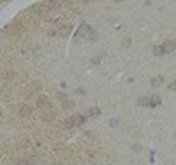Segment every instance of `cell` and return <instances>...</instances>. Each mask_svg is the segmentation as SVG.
Instances as JSON below:
<instances>
[{
  "mask_svg": "<svg viewBox=\"0 0 176 165\" xmlns=\"http://www.w3.org/2000/svg\"><path fill=\"white\" fill-rule=\"evenodd\" d=\"M114 2H118V3H120V2H125V0H114Z\"/></svg>",
  "mask_w": 176,
  "mask_h": 165,
  "instance_id": "cell-19",
  "label": "cell"
},
{
  "mask_svg": "<svg viewBox=\"0 0 176 165\" xmlns=\"http://www.w3.org/2000/svg\"><path fill=\"white\" fill-rule=\"evenodd\" d=\"M163 80H164V78H163L162 75H158V77H154L153 80H151V85H153V87H157V85H160V84L163 83Z\"/></svg>",
  "mask_w": 176,
  "mask_h": 165,
  "instance_id": "cell-9",
  "label": "cell"
},
{
  "mask_svg": "<svg viewBox=\"0 0 176 165\" xmlns=\"http://www.w3.org/2000/svg\"><path fill=\"white\" fill-rule=\"evenodd\" d=\"M47 6H49V11H59L60 9V3L57 0H50L47 3Z\"/></svg>",
  "mask_w": 176,
  "mask_h": 165,
  "instance_id": "cell-6",
  "label": "cell"
},
{
  "mask_svg": "<svg viewBox=\"0 0 176 165\" xmlns=\"http://www.w3.org/2000/svg\"><path fill=\"white\" fill-rule=\"evenodd\" d=\"M162 103V99L158 94H151L150 96V106H158Z\"/></svg>",
  "mask_w": 176,
  "mask_h": 165,
  "instance_id": "cell-5",
  "label": "cell"
},
{
  "mask_svg": "<svg viewBox=\"0 0 176 165\" xmlns=\"http://www.w3.org/2000/svg\"><path fill=\"white\" fill-rule=\"evenodd\" d=\"M141 149H143V147H141V144H134V146H132V150H141Z\"/></svg>",
  "mask_w": 176,
  "mask_h": 165,
  "instance_id": "cell-16",
  "label": "cell"
},
{
  "mask_svg": "<svg viewBox=\"0 0 176 165\" xmlns=\"http://www.w3.org/2000/svg\"><path fill=\"white\" fill-rule=\"evenodd\" d=\"M72 118H74V121H75V124H76V125H81V124L84 123V117H82V115H79V114L74 115Z\"/></svg>",
  "mask_w": 176,
  "mask_h": 165,
  "instance_id": "cell-14",
  "label": "cell"
},
{
  "mask_svg": "<svg viewBox=\"0 0 176 165\" xmlns=\"http://www.w3.org/2000/svg\"><path fill=\"white\" fill-rule=\"evenodd\" d=\"M63 125H65V128H74L76 124H75L74 118H72V117H69V118H66V119L63 121Z\"/></svg>",
  "mask_w": 176,
  "mask_h": 165,
  "instance_id": "cell-8",
  "label": "cell"
},
{
  "mask_svg": "<svg viewBox=\"0 0 176 165\" xmlns=\"http://www.w3.org/2000/svg\"><path fill=\"white\" fill-rule=\"evenodd\" d=\"M153 53H154L156 56H162V55L164 53L163 46H154V47H153Z\"/></svg>",
  "mask_w": 176,
  "mask_h": 165,
  "instance_id": "cell-11",
  "label": "cell"
},
{
  "mask_svg": "<svg viewBox=\"0 0 176 165\" xmlns=\"http://www.w3.org/2000/svg\"><path fill=\"white\" fill-rule=\"evenodd\" d=\"M100 114H101L100 108H91L90 111L87 112V115H88V117H93V118H95V117H100Z\"/></svg>",
  "mask_w": 176,
  "mask_h": 165,
  "instance_id": "cell-7",
  "label": "cell"
},
{
  "mask_svg": "<svg viewBox=\"0 0 176 165\" xmlns=\"http://www.w3.org/2000/svg\"><path fill=\"white\" fill-rule=\"evenodd\" d=\"M122 44L125 46V47H129V46H131V40H129V38H123V40H122Z\"/></svg>",
  "mask_w": 176,
  "mask_h": 165,
  "instance_id": "cell-15",
  "label": "cell"
},
{
  "mask_svg": "<svg viewBox=\"0 0 176 165\" xmlns=\"http://www.w3.org/2000/svg\"><path fill=\"white\" fill-rule=\"evenodd\" d=\"M31 114H32V109H31L28 105H22V106L19 108V117H22V118H28Z\"/></svg>",
  "mask_w": 176,
  "mask_h": 165,
  "instance_id": "cell-3",
  "label": "cell"
},
{
  "mask_svg": "<svg viewBox=\"0 0 176 165\" xmlns=\"http://www.w3.org/2000/svg\"><path fill=\"white\" fill-rule=\"evenodd\" d=\"M163 49H164V53H170L176 49V41H166L163 44Z\"/></svg>",
  "mask_w": 176,
  "mask_h": 165,
  "instance_id": "cell-4",
  "label": "cell"
},
{
  "mask_svg": "<svg viewBox=\"0 0 176 165\" xmlns=\"http://www.w3.org/2000/svg\"><path fill=\"white\" fill-rule=\"evenodd\" d=\"M169 89H172V90H175V89H176V80H175V81L169 85Z\"/></svg>",
  "mask_w": 176,
  "mask_h": 165,
  "instance_id": "cell-17",
  "label": "cell"
},
{
  "mask_svg": "<svg viewBox=\"0 0 176 165\" xmlns=\"http://www.w3.org/2000/svg\"><path fill=\"white\" fill-rule=\"evenodd\" d=\"M70 30H72V27H70V25H66V27H63V28H60V31H59V34H60V36H68V34L70 32Z\"/></svg>",
  "mask_w": 176,
  "mask_h": 165,
  "instance_id": "cell-13",
  "label": "cell"
},
{
  "mask_svg": "<svg viewBox=\"0 0 176 165\" xmlns=\"http://www.w3.org/2000/svg\"><path fill=\"white\" fill-rule=\"evenodd\" d=\"M88 32H91V28L88 27L87 24H82L81 27H79L76 36H78V37H88Z\"/></svg>",
  "mask_w": 176,
  "mask_h": 165,
  "instance_id": "cell-2",
  "label": "cell"
},
{
  "mask_svg": "<svg viewBox=\"0 0 176 165\" xmlns=\"http://www.w3.org/2000/svg\"><path fill=\"white\" fill-rule=\"evenodd\" d=\"M41 118H43V119H46V121H49V119H53V118H55V112H53V111H47V112H43Z\"/></svg>",
  "mask_w": 176,
  "mask_h": 165,
  "instance_id": "cell-10",
  "label": "cell"
},
{
  "mask_svg": "<svg viewBox=\"0 0 176 165\" xmlns=\"http://www.w3.org/2000/svg\"><path fill=\"white\" fill-rule=\"evenodd\" d=\"M37 106H38L40 109H49V108H50V99L43 94V96H40V97L37 99Z\"/></svg>",
  "mask_w": 176,
  "mask_h": 165,
  "instance_id": "cell-1",
  "label": "cell"
},
{
  "mask_svg": "<svg viewBox=\"0 0 176 165\" xmlns=\"http://www.w3.org/2000/svg\"><path fill=\"white\" fill-rule=\"evenodd\" d=\"M138 105L139 106H150V97H141V99H138Z\"/></svg>",
  "mask_w": 176,
  "mask_h": 165,
  "instance_id": "cell-12",
  "label": "cell"
},
{
  "mask_svg": "<svg viewBox=\"0 0 176 165\" xmlns=\"http://www.w3.org/2000/svg\"><path fill=\"white\" fill-rule=\"evenodd\" d=\"M91 62H93V64H100V59H99V58H94Z\"/></svg>",
  "mask_w": 176,
  "mask_h": 165,
  "instance_id": "cell-18",
  "label": "cell"
}]
</instances>
